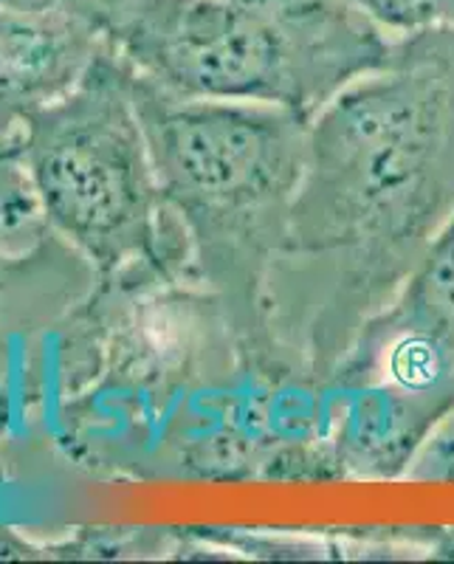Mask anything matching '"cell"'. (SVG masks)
Wrapping results in <instances>:
<instances>
[{
  "instance_id": "cell-4",
  "label": "cell",
  "mask_w": 454,
  "mask_h": 564,
  "mask_svg": "<svg viewBox=\"0 0 454 564\" xmlns=\"http://www.w3.org/2000/svg\"><path fill=\"white\" fill-rule=\"evenodd\" d=\"M29 193L45 220L102 271L173 260L170 218L133 102V70L105 45L77 88L23 130Z\"/></svg>"
},
{
  "instance_id": "cell-3",
  "label": "cell",
  "mask_w": 454,
  "mask_h": 564,
  "mask_svg": "<svg viewBox=\"0 0 454 564\" xmlns=\"http://www.w3.org/2000/svg\"><path fill=\"white\" fill-rule=\"evenodd\" d=\"M90 20L141 79L175 97L280 105L307 119L396 52L350 0H94Z\"/></svg>"
},
{
  "instance_id": "cell-6",
  "label": "cell",
  "mask_w": 454,
  "mask_h": 564,
  "mask_svg": "<svg viewBox=\"0 0 454 564\" xmlns=\"http://www.w3.org/2000/svg\"><path fill=\"white\" fill-rule=\"evenodd\" d=\"M390 330L423 336L454 359V215L426 246L396 300L367 322L361 336Z\"/></svg>"
},
{
  "instance_id": "cell-9",
  "label": "cell",
  "mask_w": 454,
  "mask_h": 564,
  "mask_svg": "<svg viewBox=\"0 0 454 564\" xmlns=\"http://www.w3.org/2000/svg\"><path fill=\"white\" fill-rule=\"evenodd\" d=\"M94 0H0V12L29 14H79L90 20Z\"/></svg>"
},
{
  "instance_id": "cell-8",
  "label": "cell",
  "mask_w": 454,
  "mask_h": 564,
  "mask_svg": "<svg viewBox=\"0 0 454 564\" xmlns=\"http://www.w3.org/2000/svg\"><path fill=\"white\" fill-rule=\"evenodd\" d=\"M29 186L26 170H23V144L20 135L0 133V198L14 200V195Z\"/></svg>"
},
{
  "instance_id": "cell-2",
  "label": "cell",
  "mask_w": 454,
  "mask_h": 564,
  "mask_svg": "<svg viewBox=\"0 0 454 564\" xmlns=\"http://www.w3.org/2000/svg\"><path fill=\"white\" fill-rule=\"evenodd\" d=\"M133 102L201 274L229 302L237 334L271 356L266 282L289 243L311 119L280 105L175 97L136 70Z\"/></svg>"
},
{
  "instance_id": "cell-1",
  "label": "cell",
  "mask_w": 454,
  "mask_h": 564,
  "mask_svg": "<svg viewBox=\"0 0 454 564\" xmlns=\"http://www.w3.org/2000/svg\"><path fill=\"white\" fill-rule=\"evenodd\" d=\"M454 215V29L396 40L385 68L311 119L289 243L266 282L271 359L333 381Z\"/></svg>"
},
{
  "instance_id": "cell-7",
  "label": "cell",
  "mask_w": 454,
  "mask_h": 564,
  "mask_svg": "<svg viewBox=\"0 0 454 564\" xmlns=\"http://www.w3.org/2000/svg\"><path fill=\"white\" fill-rule=\"evenodd\" d=\"M350 3L392 40L454 29V0H350Z\"/></svg>"
},
{
  "instance_id": "cell-5",
  "label": "cell",
  "mask_w": 454,
  "mask_h": 564,
  "mask_svg": "<svg viewBox=\"0 0 454 564\" xmlns=\"http://www.w3.org/2000/svg\"><path fill=\"white\" fill-rule=\"evenodd\" d=\"M105 45L97 23L79 14L0 12V133L20 135L77 88Z\"/></svg>"
}]
</instances>
